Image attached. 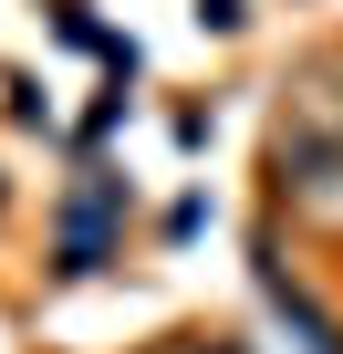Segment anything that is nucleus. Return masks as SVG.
<instances>
[{
    "label": "nucleus",
    "instance_id": "f257e3e1",
    "mask_svg": "<svg viewBox=\"0 0 343 354\" xmlns=\"http://www.w3.org/2000/svg\"><path fill=\"white\" fill-rule=\"evenodd\" d=\"M291 125H302V136H343V53L291 84Z\"/></svg>",
    "mask_w": 343,
    "mask_h": 354
},
{
    "label": "nucleus",
    "instance_id": "f03ea898",
    "mask_svg": "<svg viewBox=\"0 0 343 354\" xmlns=\"http://www.w3.org/2000/svg\"><path fill=\"white\" fill-rule=\"evenodd\" d=\"M104 209H115V188L94 177V188L73 198V219H63V271H94L104 261Z\"/></svg>",
    "mask_w": 343,
    "mask_h": 354
},
{
    "label": "nucleus",
    "instance_id": "7ed1b4c3",
    "mask_svg": "<svg viewBox=\"0 0 343 354\" xmlns=\"http://www.w3.org/2000/svg\"><path fill=\"white\" fill-rule=\"evenodd\" d=\"M166 354H239V344H166Z\"/></svg>",
    "mask_w": 343,
    "mask_h": 354
}]
</instances>
